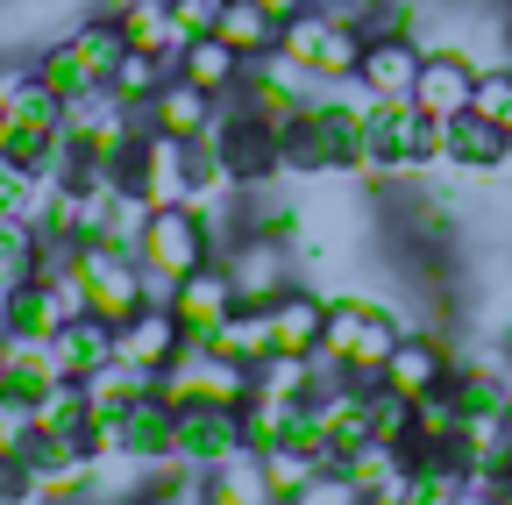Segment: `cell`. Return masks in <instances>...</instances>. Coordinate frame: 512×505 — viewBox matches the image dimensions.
<instances>
[{"instance_id":"6da1fadb","label":"cell","mask_w":512,"mask_h":505,"mask_svg":"<svg viewBox=\"0 0 512 505\" xmlns=\"http://www.w3.org/2000/svg\"><path fill=\"white\" fill-rule=\"evenodd\" d=\"M121 22L100 8V15H86V22H72L64 36H50L29 65H36V79L72 107V100H86V93H107V79H114V65H121Z\"/></svg>"},{"instance_id":"ffe728a7","label":"cell","mask_w":512,"mask_h":505,"mask_svg":"<svg viewBox=\"0 0 512 505\" xmlns=\"http://www.w3.org/2000/svg\"><path fill=\"white\" fill-rule=\"evenodd\" d=\"M114 22H121V43H128V50H157V57H171V65H178L185 29H178V15H171V0H121Z\"/></svg>"},{"instance_id":"83f0119b","label":"cell","mask_w":512,"mask_h":505,"mask_svg":"<svg viewBox=\"0 0 512 505\" xmlns=\"http://www.w3.org/2000/svg\"><path fill=\"white\" fill-rule=\"evenodd\" d=\"M214 505H278V491H271V470H264V456H228L221 470H214Z\"/></svg>"},{"instance_id":"e575fe53","label":"cell","mask_w":512,"mask_h":505,"mask_svg":"<svg viewBox=\"0 0 512 505\" xmlns=\"http://www.w3.org/2000/svg\"><path fill=\"white\" fill-rule=\"evenodd\" d=\"M505 8H512V0H505Z\"/></svg>"},{"instance_id":"e0dca14e","label":"cell","mask_w":512,"mask_h":505,"mask_svg":"<svg viewBox=\"0 0 512 505\" xmlns=\"http://www.w3.org/2000/svg\"><path fill=\"white\" fill-rule=\"evenodd\" d=\"M50 363H57V377H79L86 385L93 370L114 363V321L107 313H72V321L50 335Z\"/></svg>"},{"instance_id":"1f68e13d","label":"cell","mask_w":512,"mask_h":505,"mask_svg":"<svg viewBox=\"0 0 512 505\" xmlns=\"http://www.w3.org/2000/svg\"><path fill=\"white\" fill-rule=\"evenodd\" d=\"M256 8H271V15L285 22V15H299V8H313V0H256Z\"/></svg>"},{"instance_id":"2e32d148","label":"cell","mask_w":512,"mask_h":505,"mask_svg":"<svg viewBox=\"0 0 512 505\" xmlns=\"http://www.w3.org/2000/svg\"><path fill=\"white\" fill-rule=\"evenodd\" d=\"M228 278H235V306H271L292 285L285 242L278 235H249L242 249H228Z\"/></svg>"},{"instance_id":"9a60e30c","label":"cell","mask_w":512,"mask_h":505,"mask_svg":"<svg viewBox=\"0 0 512 505\" xmlns=\"http://www.w3.org/2000/svg\"><path fill=\"white\" fill-rule=\"evenodd\" d=\"M221 121V93H207V86H192V79H164L157 86V100L143 107V129H157V136H185V143H200L207 129Z\"/></svg>"},{"instance_id":"5bb4252c","label":"cell","mask_w":512,"mask_h":505,"mask_svg":"<svg viewBox=\"0 0 512 505\" xmlns=\"http://www.w3.org/2000/svg\"><path fill=\"white\" fill-rule=\"evenodd\" d=\"M178 349H185V328H178V313L164 306V299H150L143 313H128V321L114 328V356L121 363H136V370H171L178 363Z\"/></svg>"},{"instance_id":"52a82bcc","label":"cell","mask_w":512,"mask_h":505,"mask_svg":"<svg viewBox=\"0 0 512 505\" xmlns=\"http://www.w3.org/2000/svg\"><path fill=\"white\" fill-rule=\"evenodd\" d=\"M128 193H136L143 207H178L200 193V164H192V143L185 136H157L143 129L136 157H128Z\"/></svg>"},{"instance_id":"3957f363","label":"cell","mask_w":512,"mask_h":505,"mask_svg":"<svg viewBox=\"0 0 512 505\" xmlns=\"http://www.w3.org/2000/svg\"><path fill=\"white\" fill-rule=\"evenodd\" d=\"M136 257H143V271H150V299H171V285H178L185 271H200V264L214 257V228H207V214L192 207V200L150 207V214H143V235H136Z\"/></svg>"},{"instance_id":"4fadbf2b","label":"cell","mask_w":512,"mask_h":505,"mask_svg":"<svg viewBox=\"0 0 512 505\" xmlns=\"http://www.w3.org/2000/svg\"><path fill=\"white\" fill-rule=\"evenodd\" d=\"M242 456V406H178V463L221 470Z\"/></svg>"},{"instance_id":"f546056e","label":"cell","mask_w":512,"mask_h":505,"mask_svg":"<svg viewBox=\"0 0 512 505\" xmlns=\"http://www.w3.org/2000/svg\"><path fill=\"white\" fill-rule=\"evenodd\" d=\"M406 427H413V399H406V392H392V385H370V434L406 441Z\"/></svg>"},{"instance_id":"7402d4cb","label":"cell","mask_w":512,"mask_h":505,"mask_svg":"<svg viewBox=\"0 0 512 505\" xmlns=\"http://www.w3.org/2000/svg\"><path fill=\"white\" fill-rule=\"evenodd\" d=\"M448 164L498 171V164H512V136L498 129V121H484V114H456L448 121Z\"/></svg>"},{"instance_id":"9c48e42d","label":"cell","mask_w":512,"mask_h":505,"mask_svg":"<svg viewBox=\"0 0 512 505\" xmlns=\"http://www.w3.org/2000/svg\"><path fill=\"white\" fill-rule=\"evenodd\" d=\"M413 129H420V107L413 100H377V93H363V171H377V178H399V171H413Z\"/></svg>"},{"instance_id":"7a4b0ae2","label":"cell","mask_w":512,"mask_h":505,"mask_svg":"<svg viewBox=\"0 0 512 505\" xmlns=\"http://www.w3.org/2000/svg\"><path fill=\"white\" fill-rule=\"evenodd\" d=\"M285 143V164L292 171H363V100H342V93H313L292 129L278 136Z\"/></svg>"},{"instance_id":"f1b7e54d","label":"cell","mask_w":512,"mask_h":505,"mask_svg":"<svg viewBox=\"0 0 512 505\" xmlns=\"http://www.w3.org/2000/svg\"><path fill=\"white\" fill-rule=\"evenodd\" d=\"M43 207V171L0 157V214H36Z\"/></svg>"},{"instance_id":"7c38bea8","label":"cell","mask_w":512,"mask_h":505,"mask_svg":"<svg viewBox=\"0 0 512 505\" xmlns=\"http://www.w3.org/2000/svg\"><path fill=\"white\" fill-rule=\"evenodd\" d=\"M121 456L128 463H143V470H157V463H178V406L150 385L143 399H128L121 406Z\"/></svg>"},{"instance_id":"44dd1931","label":"cell","mask_w":512,"mask_h":505,"mask_svg":"<svg viewBox=\"0 0 512 505\" xmlns=\"http://www.w3.org/2000/svg\"><path fill=\"white\" fill-rule=\"evenodd\" d=\"M43 249L50 235L36 228V214H0V292L43 278Z\"/></svg>"},{"instance_id":"ba28073f","label":"cell","mask_w":512,"mask_h":505,"mask_svg":"<svg viewBox=\"0 0 512 505\" xmlns=\"http://www.w3.org/2000/svg\"><path fill=\"white\" fill-rule=\"evenodd\" d=\"M420 43H413V29H370L363 36V57H356V86L363 93H377V100H413V79H420Z\"/></svg>"},{"instance_id":"836d02e7","label":"cell","mask_w":512,"mask_h":505,"mask_svg":"<svg viewBox=\"0 0 512 505\" xmlns=\"http://www.w3.org/2000/svg\"><path fill=\"white\" fill-rule=\"evenodd\" d=\"M505 65H512V36H505Z\"/></svg>"},{"instance_id":"ac0fdd59","label":"cell","mask_w":512,"mask_h":505,"mask_svg":"<svg viewBox=\"0 0 512 505\" xmlns=\"http://www.w3.org/2000/svg\"><path fill=\"white\" fill-rule=\"evenodd\" d=\"M264 321H271V356H313V349H320V328H328V299L285 285V292L264 306Z\"/></svg>"},{"instance_id":"5b68a950","label":"cell","mask_w":512,"mask_h":505,"mask_svg":"<svg viewBox=\"0 0 512 505\" xmlns=\"http://www.w3.org/2000/svg\"><path fill=\"white\" fill-rule=\"evenodd\" d=\"M57 150H64V100L29 72L22 93L0 100V157H15V164H29V171H50Z\"/></svg>"},{"instance_id":"603a6c76","label":"cell","mask_w":512,"mask_h":505,"mask_svg":"<svg viewBox=\"0 0 512 505\" xmlns=\"http://www.w3.org/2000/svg\"><path fill=\"white\" fill-rule=\"evenodd\" d=\"M178 79H192V86H207V93H235V79H242V57L207 29V36H185V50H178V65H171Z\"/></svg>"},{"instance_id":"30bf717a","label":"cell","mask_w":512,"mask_h":505,"mask_svg":"<svg viewBox=\"0 0 512 505\" xmlns=\"http://www.w3.org/2000/svg\"><path fill=\"white\" fill-rule=\"evenodd\" d=\"M477 57L470 50H427L420 57V79H413V107L420 114H434V121H456V114H470V93H477Z\"/></svg>"},{"instance_id":"4dcf8cb0","label":"cell","mask_w":512,"mask_h":505,"mask_svg":"<svg viewBox=\"0 0 512 505\" xmlns=\"http://www.w3.org/2000/svg\"><path fill=\"white\" fill-rule=\"evenodd\" d=\"M221 8H228V0H171V15H178L185 36H207V29L221 22Z\"/></svg>"},{"instance_id":"d4e9b609","label":"cell","mask_w":512,"mask_h":505,"mask_svg":"<svg viewBox=\"0 0 512 505\" xmlns=\"http://www.w3.org/2000/svg\"><path fill=\"white\" fill-rule=\"evenodd\" d=\"M214 356H235V363H264L271 356V321H264V306H228V321L207 335Z\"/></svg>"},{"instance_id":"cb8c5ba5","label":"cell","mask_w":512,"mask_h":505,"mask_svg":"<svg viewBox=\"0 0 512 505\" xmlns=\"http://www.w3.org/2000/svg\"><path fill=\"white\" fill-rule=\"evenodd\" d=\"M278 15L271 8H256V0H228V8H221V22H214V36L242 57V65H249V57H264V50H278Z\"/></svg>"},{"instance_id":"d6a6232c","label":"cell","mask_w":512,"mask_h":505,"mask_svg":"<svg viewBox=\"0 0 512 505\" xmlns=\"http://www.w3.org/2000/svg\"><path fill=\"white\" fill-rule=\"evenodd\" d=\"M8 349H15V335H8V328H0V370H8Z\"/></svg>"},{"instance_id":"4316f807","label":"cell","mask_w":512,"mask_h":505,"mask_svg":"<svg viewBox=\"0 0 512 505\" xmlns=\"http://www.w3.org/2000/svg\"><path fill=\"white\" fill-rule=\"evenodd\" d=\"M406 449H413V456H448V449H456V399H448V385L427 392V399H413Z\"/></svg>"},{"instance_id":"484cf974","label":"cell","mask_w":512,"mask_h":505,"mask_svg":"<svg viewBox=\"0 0 512 505\" xmlns=\"http://www.w3.org/2000/svg\"><path fill=\"white\" fill-rule=\"evenodd\" d=\"M171 79V57H157V50H121V65H114V79H107V93L121 100V107H150L157 100V86Z\"/></svg>"},{"instance_id":"d6986e66","label":"cell","mask_w":512,"mask_h":505,"mask_svg":"<svg viewBox=\"0 0 512 505\" xmlns=\"http://www.w3.org/2000/svg\"><path fill=\"white\" fill-rule=\"evenodd\" d=\"M448 377H456V356H448L441 342H427V335H399V349H392V363H384L377 385H392V392H406V399H427V392L448 385Z\"/></svg>"},{"instance_id":"277c9868","label":"cell","mask_w":512,"mask_h":505,"mask_svg":"<svg viewBox=\"0 0 512 505\" xmlns=\"http://www.w3.org/2000/svg\"><path fill=\"white\" fill-rule=\"evenodd\" d=\"M399 349V321L370 299H335L328 306V328H320V356H335L349 385H377L384 363Z\"/></svg>"},{"instance_id":"8992f818","label":"cell","mask_w":512,"mask_h":505,"mask_svg":"<svg viewBox=\"0 0 512 505\" xmlns=\"http://www.w3.org/2000/svg\"><path fill=\"white\" fill-rule=\"evenodd\" d=\"M72 271L86 285V313H107L114 328L128 321V313L150 306V271H143L136 249H121V242H79Z\"/></svg>"},{"instance_id":"8fae6325","label":"cell","mask_w":512,"mask_h":505,"mask_svg":"<svg viewBox=\"0 0 512 505\" xmlns=\"http://www.w3.org/2000/svg\"><path fill=\"white\" fill-rule=\"evenodd\" d=\"M164 306L178 313L185 342H207V335L228 321V306H235V278H228V264H221V257H207L200 271H185V278L171 285V299H164Z\"/></svg>"}]
</instances>
